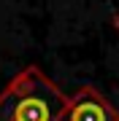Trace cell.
I'll return each instance as SVG.
<instances>
[{"instance_id":"3957f363","label":"cell","mask_w":119,"mask_h":121,"mask_svg":"<svg viewBox=\"0 0 119 121\" xmlns=\"http://www.w3.org/2000/svg\"><path fill=\"white\" fill-rule=\"evenodd\" d=\"M114 24H116V30H119V13H116V16H114Z\"/></svg>"},{"instance_id":"7a4b0ae2","label":"cell","mask_w":119,"mask_h":121,"mask_svg":"<svg viewBox=\"0 0 119 121\" xmlns=\"http://www.w3.org/2000/svg\"><path fill=\"white\" fill-rule=\"evenodd\" d=\"M62 121H119V110L95 89L84 86L76 97L68 99Z\"/></svg>"},{"instance_id":"6da1fadb","label":"cell","mask_w":119,"mask_h":121,"mask_svg":"<svg viewBox=\"0 0 119 121\" xmlns=\"http://www.w3.org/2000/svg\"><path fill=\"white\" fill-rule=\"evenodd\" d=\"M68 99L38 67H24L0 91V121H62Z\"/></svg>"}]
</instances>
